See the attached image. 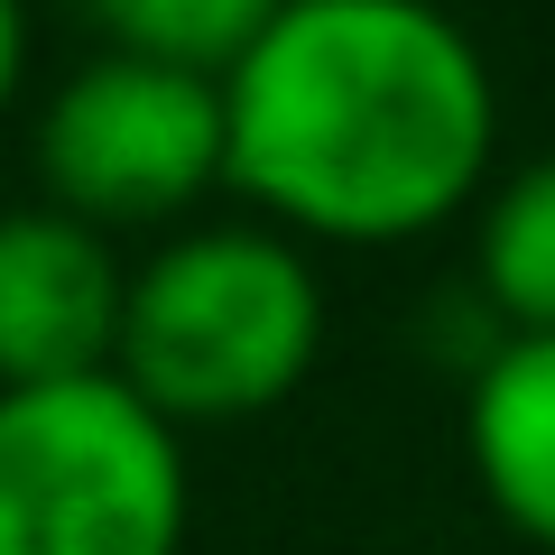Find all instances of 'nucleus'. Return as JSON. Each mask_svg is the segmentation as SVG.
<instances>
[{"mask_svg":"<svg viewBox=\"0 0 555 555\" xmlns=\"http://www.w3.org/2000/svg\"><path fill=\"white\" fill-rule=\"evenodd\" d=\"M232 185L324 241L463 214L500 149L491 56L426 0H278L222 75Z\"/></svg>","mask_w":555,"mask_h":555,"instance_id":"f257e3e1","label":"nucleus"},{"mask_svg":"<svg viewBox=\"0 0 555 555\" xmlns=\"http://www.w3.org/2000/svg\"><path fill=\"white\" fill-rule=\"evenodd\" d=\"M315 343H324V287L297 241L259 232V222H204L130 269L112 371L167 426L259 416L315 371Z\"/></svg>","mask_w":555,"mask_h":555,"instance_id":"f03ea898","label":"nucleus"},{"mask_svg":"<svg viewBox=\"0 0 555 555\" xmlns=\"http://www.w3.org/2000/svg\"><path fill=\"white\" fill-rule=\"evenodd\" d=\"M195 473L120 371L0 389V555H177Z\"/></svg>","mask_w":555,"mask_h":555,"instance_id":"7ed1b4c3","label":"nucleus"},{"mask_svg":"<svg viewBox=\"0 0 555 555\" xmlns=\"http://www.w3.org/2000/svg\"><path fill=\"white\" fill-rule=\"evenodd\" d=\"M38 177L56 214L93 232L185 214L204 185H232L222 83L130 47H93L38 112Z\"/></svg>","mask_w":555,"mask_h":555,"instance_id":"20e7f679","label":"nucleus"},{"mask_svg":"<svg viewBox=\"0 0 555 555\" xmlns=\"http://www.w3.org/2000/svg\"><path fill=\"white\" fill-rule=\"evenodd\" d=\"M120 315H130V269L112 232L56 204L0 214V389L102 379L120 361Z\"/></svg>","mask_w":555,"mask_h":555,"instance_id":"39448f33","label":"nucleus"},{"mask_svg":"<svg viewBox=\"0 0 555 555\" xmlns=\"http://www.w3.org/2000/svg\"><path fill=\"white\" fill-rule=\"evenodd\" d=\"M473 481L518 537L555 546V334H509L463 389Z\"/></svg>","mask_w":555,"mask_h":555,"instance_id":"423d86ee","label":"nucleus"},{"mask_svg":"<svg viewBox=\"0 0 555 555\" xmlns=\"http://www.w3.org/2000/svg\"><path fill=\"white\" fill-rule=\"evenodd\" d=\"M481 287L518 334H555V149L481 195Z\"/></svg>","mask_w":555,"mask_h":555,"instance_id":"0eeeda50","label":"nucleus"},{"mask_svg":"<svg viewBox=\"0 0 555 555\" xmlns=\"http://www.w3.org/2000/svg\"><path fill=\"white\" fill-rule=\"evenodd\" d=\"M278 0H112L102 10V47H130V56L185 65V75H232L250 56V38L269 28Z\"/></svg>","mask_w":555,"mask_h":555,"instance_id":"6e6552de","label":"nucleus"},{"mask_svg":"<svg viewBox=\"0 0 555 555\" xmlns=\"http://www.w3.org/2000/svg\"><path fill=\"white\" fill-rule=\"evenodd\" d=\"M20 65H28V20L0 0V112H10V93H20Z\"/></svg>","mask_w":555,"mask_h":555,"instance_id":"1a4fd4ad","label":"nucleus"}]
</instances>
